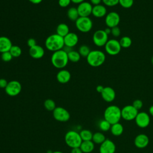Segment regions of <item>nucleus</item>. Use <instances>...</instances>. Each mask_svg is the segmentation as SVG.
I'll return each mask as SVG.
<instances>
[{"label": "nucleus", "instance_id": "43", "mask_svg": "<svg viewBox=\"0 0 153 153\" xmlns=\"http://www.w3.org/2000/svg\"><path fill=\"white\" fill-rule=\"evenodd\" d=\"M71 153H83V152L81 151V149H80V148L78 147V148H72Z\"/></svg>", "mask_w": 153, "mask_h": 153}, {"label": "nucleus", "instance_id": "48", "mask_svg": "<svg viewBox=\"0 0 153 153\" xmlns=\"http://www.w3.org/2000/svg\"><path fill=\"white\" fill-rule=\"evenodd\" d=\"M104 30H105V32L108 35H109V34L111 33V28H110V27H107L106 29H104Z\"/></svg>", "mask_w": 153, "mask_h": 153}, {"label": "nucleus", "instance_id": "46", "mask_svg": "<svg viewBox=\"0 0 153 153\" xmlns=\"http://www.w3.org/2000/svg\"><path fill=\"white\" fill-rule=\"evenodd\" d=\"M28 1L33 4H39L42 1V0H28Z\"/></svg>", "mask_w": 153, "mask_h": 153}, {"label": "nucleus", "instance_id": "10", "mask_svg": "<svg viewBox=\"0 0 153 153\" xmlns=\"http://www.w3.org/2000/svg\"><path fill=\"white\" fill-rule=\"evenodd\" d=\"M139 111L132 105H127L121 109V118L126 121H132L135 119Z\"/></svg>", "mask_w": 153, "mask_h": 153}, {"label": "nucleus", "instance_id": "27", "mask_svg": "<svg viewBox=\"0 0 153 153\" xmlns=\"http://www.w3.org/2000/svg\"><path fill=\"white\" fill-rule=\"evenodd\" d=\"M106 140V137L105 134L102 132H96L93 133L92 141L94 143V144H99L100 145Z\"/></svg>", "mask_w": 153, "mask_h": 153}, {"label": "nucleus", "instance_id": "44", "mask_svg": "<svg viewBox=\"0 0 153 153\" xmlns=\"http://www.w3.org/2000/svg\"><path fill=\"white\" fill-rule=\"evenodd\" d=\"M102 2V0H90V2L92 4V5H97L100 4Z\"/></svg>", "mask_w": 153, "mask_h": 153}, {"label": "nucleus", "instance_id": "14", "mask_svg": "<svg viewBox=\"0 0 153 153\" xmlns=\"http://www.w3.org/2000/svg\"><path fill=\"white\" fill-rule=\"evenodd\" d=\"M92 4L87 1H84L78 4L76 7L79 17H89L92 13Z\"/></svg>", "mask_w": 153, "mask_h": 153}, {"label": "nucleus", "instance_id": "19", "mask_svg": "<svg viewBox=\"0 0 153 153\" xmlns=\"http://www.w3.org/2000/svg\"><path fill=\"white\" fill-rule=\"evenodd\" d=\"M29 54L33 59H39L44 56L45 50L42 47L36 44V45L29 48Z\"/></svg>", "mask_w": 153, "mask_h": 153}, {"label": "nucleus", "instance_id": "33", "mask_svg": "<svg viewBox=\"0 0 153 153\" xmlns=\"http://www.w3.org/2000/svg\"><path fill=\"white\" fill-rule=\"evenodd\" d=\"M78 53H79L81 57H87L90 52L91 51L89 47L87 45H81L78 48Z\"/></svg>", "mask_w": 153, "mask_h": 153}, {"label": "nucleus", "instance_id": "15", "mask_svg": "<svg viewBox=\"0 0 153 153\" xmlns=\"http://www.w3.org/2000/svg\"><path fill=\"white\" fill-rule=\"evenodd\" d=\"M115 150L116 146L114 142L109 139H106V140L100 145V153H115Z\"/></svg>", "mask_w": 153, "mask_h": 153}, {"label": "nucleus", "instance_id": "20", "mask_svg": "<svg viewBox=\"0 0 153 153\" xmlns=\"http://www.w3.org/2000/svg\"><path fill=\"white\" fill-rule=\"evenodd\" d=\"M71 78L70 72L66 69H60L56 75L57 81L61 84H66L68 82Z\"/></svg>", "mask_w": 153, "mask_h": 153}, {"label": "nucleus", "instance_id": "30", "mask_svg": "<svg viewBox=\"0 0 153 153\" xmlns=\"http://www.w3.org/2000/svg\"><path fill=\"white\" fill-rule=\"evenodd\" d=\"M119 42L121 48H127L130 47L132 44L131 39L128 36H123L122 38H121Z\"/></svg>", "mask_w": 153, "mask_h": 153}, {"label": "nucleus", "instance_id": "40", "mask_svg": "<svg viewBox=\"0 0 153 153\" xmlns=\"http://www.w3.org/2000/svg\"><path fill=\"white\" fill-rule=\"evenodd\" d=\"M71 2H72L71 0H59L58 1V4L59 6L62 8L68 7Z\"/></svg>", "mask_w": 153, "mask_h": 153}, {"label": "nucleus", "instance_id": "37", "mask_svg": "<svg viewBox=\"0 0 153 153\" xmlns=\"http://www.w3.org/2000/svg\"><path fill=\"white\" fill-rule=\"evenodd\" d=\"M102 2L105 6L114 7L119 4V0H102Z\"/></svg>", "mask_w": 153, "mask_h": 153}, {"label": "nucleus", "instance_id": "3", "mask_svg": "<svg viewBox=\"0 0 153 153\" xmlns=\"http://www.w3.org/2000/svg\"><path fill=\"white\" fill-rule=\"evenodd\" d=\"M104 119L108 121L111 124L119 123L121 118V109L117 105H110L108 106L103 114Z\"/></svg>", "mask_w": 153, "mask_h": 153}, {"label": "nucleus", "instance_id": "17", "mask_svg": "<svg viewBox=\"0 0 153 153\" xmlns=\"http://www.w3.org/2000/svg\"><path fill=\"white\" fill-rule=\"evenodd\" d=\"M63 39L65 46L72 48L78 44L79 38L76 33L74 32H69L63 38Z\"/></svg>", "mask_w": 153, "mask_h": 153}, {"label": "nucleus", "instance_id": "4", "mask_svg": "<svg viewBox=\"0 0 153 153\" xmlns=\"http://www.w3.org/2000/svg\"><path fill=\"white\" fill-rule=\"evenodd\" d=\"M88 64L92 67H99L103 64L106 60L105 53L98 50H91L86 57Z\"/></svg>", "mask_w": 153, "mask_h": 153}, {"label": "nucleus", "instance_id": "52", "mask_svg": "<svg viewBox=\"0 0 153 153\" xmlns=\"http://www.w3.org/2000/svg\"><path fill=\"white\" fill-rule=\"evenodd\" d=\"M42 153H44V152H42Z\"/></svg>", "mask_w": 153, "mask_h": 153}, {"label": "nucleus", "instance_id": "25", "mask_svg": "<svg viewBox=\"0 0 153 153\" xmlns=\"http://www.w3.org/2000/svg\"><path fill=\"white\" fill-rule=\"evenodd\" d=\"M110 130L112 135L115 136H119L123 134L124 131V127L121 123H117L111 125Z\"/></svg>", "mask_w": 153, "mask_h": 153}, {"label": "nucleus", "instance_id": "24", "mask_svg": "<svg viewBox=\"0 0 153 153\" xmlns=\"http://www.w3.org/2000/svg\"><path fill=\"white\" fill-rule=\"evenodd\" d=\"M69 32V27L66 23H60L56 27V33L63 38Z\"/></svg>", "mask_w": 153, "mask_h": 153}, {"label": "nucleus", "instance_id": "18", "mask_svg": "<svg viewBox=\"0 0 153 153\" xmlns=\"http://www.w3.org/2000/svg\"><path fill=\"white\" fill-rule=\"evenodd\" d=\"M100 94L102 99L106 102H112L116 96L115 90L111 87H105Z\"/></svg>", "mask_w": 153, "mask_h": 153}, {"label": "nucleus", "instance_id": "2", "mask_svg": "<svg viewBox=\"0 0 153 153\" xmlns=\"http://www.w3.org/2000/svg\"><path fill=\"white\" fill-rule=\"evenodd\" d=\"M69 62L68 53L63 49L53 53L51 57L52 65L57 69H62L65 68Z\"/></svg>", "mask_w": 153, "mask_h": 153}, {"label": "nucleus", "instance_id": "12", "mask_svg": "<svg viewBox=\"0 0 153 153\" xmlns=\"http://www.w3.org/2000/svg\"><path fill=\"white\" fill-rule=\"evenodd\" d=\"M105 22L107 27L110 28L118 26L120 22V16L118 13L111 11L106 15Z\"/></svg>", "mask_w": 153, "mask_h": 153}, {"label": "nucleus", "instance_id": "16", "mask_svg": "<svg viewBox=\"0 0 153 153\" xmlns=\"http://www.w3.org/2000/svg\"><path fill=\"white\" fill-rule=\"evenodd\" d=\"M149 142L148 136L143 133H140L137 135L134 140V143L137 148L142 149L146 148Z\"/></svg>", "mask_w": 153, "mask_h": 153}, {"label": "nucleus", "instance_id": "36", "mask_svg": "<svg viewBox=\"0 0 153 153\" xmlns=\"http://www.w3.org/2000/svg\"><path fill=\"white\" fill-rule=\"evenodd\" d=\"M1 57L2 60L5 62H10L12 60V59L13 58V57L12 56V55L10 51H6V52L1 53Z\"/></svg>", "mask_w": 153, "mask_h": 153}, {"label": "nucleus", "instance_id": "1", "mask_svg": "<svg viewBox=\"0 0 153 153\" xmlns=\"http://www.w3.org/2000/svg\"><path fill=\"white\" fill-rule=\"evenodd\" d=\"M45 46L46 48L53 53L60 50L63 49L65 47L63 37L57 33L49 35L45 41Z\"/></svg>", "mask_w": 153, "mask_h": 153}, {"label": "nucleus", "instance_id": "35", "mask_svg": "<svg viewBox=\"0 0 153 153\" xmlns=\"http://www.w3.org/2000/svg\"><path fill=\"white\" fill-rule=\"evenodd\" d=\"M133 4L134 0H119V4L124 8H130Z\"/></svg>", "mask_w": 153, "mask_h": 153}, {"label": "nucleus", "instance_id": "6", "mask_svg": "<svg viewBox=\"0 0 153 153\" xmlns=\"http://www.w3.org/2000/svg\"><path fill=\"white\" fill-rule=\"evenodd\" d=\"M75 23L76 29L82 33L90 32L93 27V22L89 17H79Z\"/></svg>", "mask_w": 153, "mask_h": 153}, {"label": "nucleus", "instance_id": "29", "mask_svg": "<svg viewBox=\"0 0 153 153\" xmlns=\"http://www.w3.org/2000/svg\"><path fill=\"white\" fill-rule=\"evenodd\" d=\"M79 134L82 141L92 140L93 133L89 130L83 129L80 131Z\"/></svg>", "mask_w": 153, "mask_h": 153}, {"label": "nucleus", "instance_id": "47", "mask_svg": "<svg viewBox=\"0 0 153 153\" xmlns=\"http://www.w3.org/2000/svg\"><path fill=\"white\" fill-rule=\"evenodd\" d=\"M84 1H85V0H71L72 2L76 4H79Z\"/></svg>", "mask_w": 153, "mask_h": 153}, {"label": "nucleus", "instance_id": "34", "mask_svg": "<svg viewBox=\"0 0 153 153\" xmlns=\"http://www.w3.org/2000/svg\"><path fill=\"white\" fill-rule=\"evenodd\" d=\"M111 127V123L105 119L101 120L99 123V127L103 131H108L110 130Z\"/></svg>", "mask_w": 153, "mask_h": 153}, {"label": "nucleus", "instance_id": "49", "mask_svg": "<svg viewBox=\"0 0 153 153\" xmlns=\"http://www.w3.org/2000/svg\"><path fill=\"white\" fill-rule=\"evenodd\" d=\"M149 114L153 117V105H151L149 108Z\"/></svg>", "mask_w": 153, "mask_h": 153}, {"label": "nucleus", "instance_id": "28", "mask_svg": "<svg viewBox=\"0 0 153 153\" xmlns=\"http://www.w3.org/2000/svg\"><path fill=\"white\" fill-rule=\"evenodd\" d=\"M68 57L69 61L73 63H76L79 62L81 59V56L78 53V51L72 50L68 53Z\"/></svg>", "mask_w": 153, "mask_h": 153}, {"label": "nucleus", "instance_id": "11", "mask_svg": "<svg viewBox=\"0 0 153 153\" xmlns=\"http://www.w3.org/2000/svg\"><path fill=\"white\" fill-rule=\"evenodd\" d=\"M54 118L59 122H66L69 120L71 115L69 111L60 106L56 107L53 111Z\"/></svg>", "mask_w": 153, "mask_h": 153}, {"label": "nucleus", "instance_id": "9", "mask_svg": "<svg viewBox=\"0 0 153 153\" xmlns=\"http://www.w3.org/2000/svg\"><path fill=\"white\" fill-rule=\"evenodd\" d=\"M105 50L108 54L111 56H115L121 51V47L119 41L115 39H108L105 44Z\"/></svg>", "mask_w": 153, "mask_h": 153}, {"label": "nucleus", "instance_id": "39", "mask_svg": "<svg viewBox=\"0 0 153 153\" xmlns=\"http://www.w3.org/2000/svg\"><path fill=\"white\" fill-rule=\"evenodd\" d=\"M111 34L114 37H118L121 34V30L118 26L111 28Z\"/></svg>", "mask_w": 153, "mask_h": 153}, {"label": "nucleus", "instance_id": "51", "mask_svg": "<svg viewBox=\"0 0 153 153\" xmlns=\"http://www.w3.org/2000/svg\"><path fill=\"white\" fill-rule=\"evenodd\" d=\"M151 63H152V64L153 65V56L152 57V59H151Z\"/></svg>", "mask_w": 153, "mask_h": 153}, {"label": "nucleus", "instance_id": "21", "mask_svg": "<svg viewBox=\"0 0 153 153\" xmlns=\"http://www.w3.org/2000/svg\"><path fill=\"white\" fill-rule=\"evenodd\" d=\"M91 14L96 18H102L107 14V9L104 5L99 4L94 5L92 9Z\"/></svg>", "mask_w": 153, "mask_h": 153}, {"label": "nucleus", "instance_id": "42", "mask_svg": "<svg viewBox=\"0 0 153 153\" xmlns=\"http://www.w3.org/2000/svg\"><path fill=\"white\" fill-rule=\"evenodd\" d=\"M8 82L5 78H0V88H5L8 84Z\"/></svg>", "mask_w": 153, "mask_h": 153}, {"label": "nucleus", "instance_id": "5", "mask_svg": "<svg viewBox=\"0 0 153 153\" xmlns=\"http://www.w3.org/2000/svg\"><path fill=\"white\" fill-rule=\"evenodd\" d=\"M65 142L69 147L74 148L79 147L82 140L79 133L74 130H69L65 135Z\"/></svg>", "mask_w": 153, "mask_h": 153}, {"label": "nucleus", "instance_id": "50", "mask_svg": "<svg viewBox=\"0 0 153 153\" xmlns=\"http://www.w3.org/2000/svg\"><path fill=\"white\" fill-rule=\"evenodd\" d=\"M52 153H63L61 151H54V152H52Z\"/></svg>", "mask_w": 153, "mask_h": 153}, {"label": "nucleus", "instance_id": "41", "mask_svg": "<svg viewBox=\"0 0 153 153\" xmlns=\"http://www.w3.org/2000/svg\"><path fill=\"white\" fill-rule=\"evenodd\" d=\"M27 44L29 48L36 45V39L33 38H30L28 39V40L27 41Z\"/></svg>", "mask_w": 153, "mask_h": 153}, {"label": "nucleus", "instance_id": "45", "mask_svg": "<svg viewBox=\"0 0 153 153\" xmlns=\"http://www.w3.org/2000/svg\"><path fill=\"white\" fill-rule=\"evenodd\" d=\"M104 87H103V86H102V85H97V86L96 87V91H97L98 93H101L102 92V91L103 90Z\"/></svg>", "mask_w": 153, "mask_h": 153}, {"label": "nucleus", "instance_id": "32", "mask_svg": "<svg viewBox=\"0 0 153 153\" xmlns=\"http://www.w3.org/2000/svg\"><path fill=\"white\" fill-rule=\"evenodd\" d=\"M9 51L13 57H19L22 55V48L16 45H13Z\"/></svg>", "mask_w": 153, "mask_h": 153}, {"label": "nucleus", "instance_id": "8", "mask_svg": "<svg viewBox=\"0 0 153 153\" xmlns=\"http://www.w3.org/2000/svg\"><path fill=\"white\" fill-rule=\"evenodd\" d=\"M22 88V84L19 81L17 80H12L8 82L5 88V91L8 96L14 97L20 93Z\"/></svg>", "mask_w": 153, "mask_h": 153}, {"label": "nucleus", "instance_id": "23", "mask_svg": "<svg viewBox=\"0 0 153 153\" xmlns=\"http://www.w3.org/2000/svg\"><path fill=\"white\" fill-rule=\"evenodd\" d=\"M79 148L83 153H90L94 149V143L92 140L82 141Z\"/></svg>", "mask_w": 153, "mask_h": 153}, {"label": "nucleus", "instance_id": "7", "mask_svg": "<svg viewBox=\"0 0 153 153\" xmlns=\"http://www.w3.org/2000/svg\"><path fill=\"white\" fill-rule=\"evenodd\" d=\"M108 41V35L104 30L99 29L95 31L93 35V42L96 46H105Z\"/></svg>", "mask_w": 153, "mask_h": 153}, {"label": "nucleus", "instance_id": "22", "mask_svg": "<svg viewBox=\"0 0 153 153\" xmlns=\"http://www.w3.org/2000/svg\"><path fill=\"white\" fill-rule=\"evenodd\" d=\"M13 45L11 39L5 36H0V53H2L6 51H9Z\"/></svg>", "mask_w": 153, "mask_h": 153}, {"label": "nucleus", "instance_id": "31", "mask_svg": "<svg viewBox=\"0 0 153 153\" xmlns=\"http://www.w3.org/2000/svg\"><path fill=\"white\" fill-rule=\"evenodd\" d=\"M44 106L48 111H53L56 108L55 102L51 99H47L44 101Z\"/></svg>", "mask_w": 153, "mask_h": 153}, {"label": "nucleus", "instance_id": "26", "mask_svg": "<svg viewBox=\"0 0 153 153\" xmlns=\"http://www.w3.org/2000/svg\"><path fill=\"white\" fill-rule=\"evenodd\" d=\"M67 16L70 20L75 22L79 17L77 8L74 7L69 8L67 11Z\"/></svg>", "mask_w": 153, "mask_h": 153}, {"label": "nucleus", "instance_id": "38", "mask_svg": "<svg viewBox=\"0 0 153 153\" xmlns=\"http://www.w3.org/2000/svg\"><path fill=\"white\" fill-rule=\"evenodd\" d=\"M132 105L137 110H140L143 106V102L140 99H136L133 102Z\"/></svg>", "mask_w": 153, "mask_h": 153}, {"label": "nucleus", "instance_id": "13", "mask_svg": "<svg viewBox=\"0 0 153 153\" xmlns=\"http://www.w3.org/2000/svg\"><path fill=\"white\" fill-rule=\"evenodd\" d=\"M136 125L140 128H146L150 123V117L145 112H139L135 119Z\"/></svg>", "mask_w": 153, "mask_h": 153}]
</instances>
